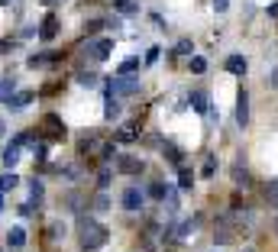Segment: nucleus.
<instances>
[{"instance_id": "nucleus-33", "label": "nucleus", "mask_w": 278, "mask_h": 252, "mask_svg": "<svg viewBox=\"0 0 278 252\" xmlns=\"http://www.w3.org/2000/svg\"><path fill=\"white\" fill-rule=\"evenodd\" d=\"M100 26H103L100 20H94V23H88V32H91V36H94V32H97V29H100Z\"/></svg>"}, {"instance_id": "nucleus-12", "label": "nucleus", "mask_w": 278, "mask_h": 252, "mask_svg": "<svg viewBox=\"0 0 278 252\" xmlns=\"http://www.w3.org/2000/svg\"><path fill=\"white\" fill-rule=\"evenodd\" d=\"M103 117H107V120L120 117V97H117V94H107V110H103Z\"/></svg>"}, {"instance_id": "nucleus-7", "label": "nucleus", "mask_w": 278, "mask_h": 252, "mask_svg": "<svg viewBox=\"0 0 278 252\" xmlns=\"http://www.w3.org/2000/svg\"><path fill=\"white\" fill-rule=\"evenodd\" d=\"M246 123H249V94L239 91V97H236V126L242 129Z\"/></svg>"}, {"instance_id": "nucleus-9", "label": "nucleus", "mask_w": 278, "mask_h": 252, "mask_svg": "<svg viewBox=\"0 0 278 252\" xmlns=\"http://www.w3.org/2000/svg\"><path fill=\"white\" fill-rule=\"evenodd\" d=\"M55 32H58V16H55V13H49L46 20H42L39 36H42V39H55Z\"/></svg>"}, {"instance_id": "nucleus-32", "label": "nucleus", "mask_w": 278, "mask_h": 252, "mask_svg": "<svg viewBox=\"0 0 278 252\" xmlns=\"http://www.w3.org/2000/svg\"><path fill=\"white\" fill-rule=\"evenodd\" d=\"M227 7H230V0H214V10L217 13H227Z\"/></svg>"}, {"instance_id": "nucleus-13", "label": "nucleus", "mask_w": 278, "mask_h": 252, "mask_svg": "<svg viewBox=\"0 0 278 252\" xmlns=\"http://www.w3.org/2000/svg\"><path fill=\"white\" fill-rule=\"evenodd\" d=\"M13 94H16V81H13V78H4V81H0V100L7 103Z\"/></svg>"}, {"instance_id": "nucleus-30", "label": "nucleus", "mask_w": 278, "mask_h": 252, "mask_svg": "<svg viewBox=\"0 0 278 252\" xmlns=\"http://www.w3.org/2000/svg\"><path fill=\"white\" fill-rule=\"evenodd\" d=\"M94 207H97V210H107V207H110V197H107V194H100L97 201H94Z\"/></svg>"}, {"instance_id": "nucleus-20", "label": "nucleus", "mask_w": 278, "mask_h": 252, "mask_svg": "<svg viewBox=\"0 0 278 252\" xmlns=\"http://www.w3.org/2000/svg\"><path fill=\"white\" fill-rule=\"evenodd\" d=\"M136 139V129L133 126H120L117 129V142H133Z\"/></svg>"}, {"instance_id": "nucleus-17", "label": "nucleus", "mask_w": 278, "mask_h": 252, "mask_svg": "<svg viewBox=\"0 0 278 252\" xmlns=\"http://www.w3.org/2000/svg\"><path fill=\"white\" fill-rule=\"evenodd\" d=\"M16 185H20V178H16L13 171H4V175H0V191H13Z\"/></svg>"}, {"instance_id": "nucleus-15", "label": "nucleus", "mask_w": 278, "mask_h": 252, "mask_svg": "<svg viewBox=\"0 0 278 252\" xmlns=\"http://www.w3.org/2000/svg\"><path fill=\"white\" fill-rule=\"evenodd\" d=\"M178 188H194V171H191V168H181V165H178Z\"/></svg>"}, {"instance_id": "nucleus-16", "label": "nucleus", "mask_w": 278, "mask_h": 252, "mask_svg": "<svg viewBox=\"0 0 278 252\" xmlns=\"http://www.w3.org/2000/svg\"><path fill=\"white\" fill-rule=\"evenodd\" d=\"M171 185H162V181H152L149 185V197H155V201H165V194H168Z\"/></svg>"}, {"instance_id": "nucleus-31", "label": "nucleus", "mask_w": 278, "mask_h": 252, "mask_svg": "<svg viewBox=\"0 0 278 252\" xmlns=\"http://www.w3.org/2000/svg\"><path fill=\"white\" fill-rule=\"evenodd\" d=\"M265 194H268V197H272V201L278 204V181H272V185H268V191H265Z\"/></svg>"}, {"instance_id": "nucleus-14", "label": "nucleus", "mask_w": 278, "mask_h": 252, "mask_svg": "<svg viewBox=\"0 0 278 252\" xmlns=\"http://www.w3.org/2000/svg\"><path fill=\"white\" fill-rule=\"evenodd\" d=\"M16 162H20V146H7V149H4V165H7V168H13V165Z\"/></svg>"}, {"instance_id": "nucleus-37", "label": "nucleus", "mask_w": 278, "mask_h": 252, "mask_svg": "<svg viewBox=\"0 0 278 252\" xmlns=\"http://www.w3.org/2000/svg\"><path fill=\"white\" fill-rule=\"evenodd\" d=\"M0 210H4V197H0Z\"/></svg>"}, {"instance_id": "nucleus-10", "label": "nucleus", "mask_w": 278, "mask_h": 252, "mask_svg": "<svg viewBox=\"0 0 278 252\" xmlns=\"http://www.w3.org/2000/svg\"><path fill=\"white\" fill-rule=\"evenodd\" d=\"M7 242H10L13 249H23L26 246V230L23 227H13L10 233H7Z\"/></svg>"}, {"instance_id": "nucleus-36", "label": "nucleus", "mask_w": 278, "mask_h": 252, "mask_svg": "<svg viewBox=\"0 0 278 252\" xmlns=\"http://www.w3.org/2000/svg\"><path fill=\"white\" fill-rule=\"evenodd\" d=\"M4 4H10V0H0V7H4Z\"/></svg>"}, {"instance_id": "nucleus-27", "label": "nucleus", "mask_w": 278, "mask_h": 252, "mask_svg": "<svg viewBox=\"0 0 278 252\" xmlns=\"http://www.w3.org/2000/svg\"><path fill=\"white\" fill-rule=\"evenodd\" d=\"M188 52H191V39H181L175 46V55H188Z\"/></svg>"}, {"instance_id": "nucleus-21", "label": "nucleus", "mask_w": 278, "mask_h": 252, "mask_svg": "<svg viewBox=\"0 0 278 252\" xmlns=\"http://www.w3.org/2000/svg\"><path fill=\"white\" fill-rule=\"evenodd\" d=\"M49 52H39V55H29V58H26V65H29V68H42V65H46L49 62Z\"/></svg>"}, {"instance_id": "nucleus-19", "label": "nucleus", "mask_w": 278, "mask_h": 252, "mask_svg": "<svg viewBox=\"0 0 278 252\" xmlns=\"http://www.w3.org/2000/svg\"><path fill=\"white\" fill-rule=\"evenodd\" d=\"M78 84H81V88H97V75L94 71H78Z\"/></svg>"}, {"instance_id": "nucleus-1", "label": "nucleus", "mask_w": 278, "mask_h": 252, "mask_svg": "<svg viewBox=\"0 0 278 252\" xmlns=\"http://www.w3.org/2000/svg\"><path fill=\"white\" fill-rule=\"evenodd\" d=\"M78 236H81L84 252H94V249H100L103 242H107V227L97 223L94 217H81V220H78Z\"/></svg>"}, {"instance_id": "nucleus-8", "label": "nucleus", "mask_w": 278, "mask_h": 252, "mask_svg": "<svg viewBox=\"0 0 278 252\" xmlns=\"http://www.w3.org/2000/svg\"><path fill=\"white\" fill-rule=\"evenodd\" d=\"M188 103H191V110H194V114H207V110H211V100H207L204 91H191L188 94Z\"/></svg>"}, {"instance_id": "nucleus-6", "label": "nucleus", "mask_w": 278, "mask_h": 252, "mask_svg": "<svg viewBox=\"0 0 278 252\" xmlns=\"http://www.w3.org/2000/svg\"><path fill=\"white\" fill-rule=\"evenodd\" d=\"M32 103V91H16L10 100H7V107H10V114H20V110H26Z\"/></svg>"}, {"instance_id": "nucleus-35", "label": "nucleus", "mask_w": 278, "mask_h": 252, "mask_svg": "<svg viewBox=\"0 0 278 252\" xmlns=\"http://www.w3.org/2000/svg\"><path fill=\"white\" fill-rule=\"evenodd\" d=\"M4 133H7V123H4V120H0V139H4Z\"/></svg>"}, {"instance_id": "nucleus-23", "label": "nucleus", "mask_w": 278, "mask_h": 252, "mask_svg": "<svg viewBox=\"0 0 278 252\" xmlns=\"http://www.w3.org/2000/svg\"><path fill=\"white\" fill-rule=\"evenodd\" d=\"M110 178H114V171L110 168H100V175H97V188L103 191V188H110Z\"/></svg>"}, {"instance_id": "nucleus-4", "label": "nucleus", "mask_w": 278, "mask_h": 252, "mask_svg": "<svg viewBox=\"0 0 278 252\" xmlns=\"http://www.w3.org/2000/svg\"><path fill=\"white\" fill-rule=\"evenodd\" d=\"M146 207V194L139 188H126L123 191V210H129V213H139Z\"/></svg>"}, {"instance_id": "nucleus-34", "label": "nucleus", "mask_w": 278, "mask_h": 252, "mask_svg": "<svg viewBox=\"0 0 278 252\" xmlns=\"http://www.w3.org/2000/svg\"><path fill=\"white\" fill-rule=\"evenodd\" d=\"M268 16H278V4H272V7H268Z\"/></svg>"}, {"instance_id": "nucleus-5", "label": "nucleus", "mask_w": 278, "mask_h": 252, "mask_svg": "<svg viewBox=\"0 0 278 252\" xmlns=\"http://www.w3.org/2000/svg\"><path fill=\"white\" fill-rule=\"evenodd\" d=\"M143 168H146V162L136 159V155H120V162H117V171H123V175H139Z\"/></svg>"}, {"instance_id": "nucleus-38", "label": "nucleus", "mask_w": 278, "mask_h": 252, "mask_svg": "<svg viewBox=\"0 0 278 252\" xmlns=\"http://www.w3.org/2000/svg\"><path fill=\"white\" fill-rule=\"evenodd\" d=\"M214 252H217V249H214Z\"/></svg>"}, {"instance_id": "nucleus-25", "label": "nucleus", "mask_w": 278, "mask_h": 252, "mask_svg": "<svg viewBox=\"0 0 278 252\" xmlns=\"http://www.w3.org/2000/svg\"><path fill=\"white\" fill-rule=\"evenodd\" d=\"M159 55H162V52H159V46H152L149 52H146V58H143V62H146V65H155V62H159Z\"/></svg>"}, {"instance_id": "nucleus-11", "label": "nucleus", "mask_w": 278, "mask_h": 252, "mask_svg": "<svg viewBox=\"0 0 278 252\" xmlns=\"http://www.w3.org/2000/svg\"><path fill=\"white\" fill-rule=\"evenodd\" d=\"M227 71L230 75H246V58H242V55H230L227 58Z\"/></svg>"}, {"instance_id": "nucleus-2", "label": "nucleus", "mask_w": 278, "mask_h": 252, "mask_svg": "<svg viewBox=\"0 0 278 252\" xmlns=\"http://www.w3.org/2000/svg\"><path fill=\"white\" fill-rule=\"evenodd\" d=\"M107 94H117V97H133V94H139V78H133V75H117V78H110Z\"/></svg>"}, {"instance_id": "nucleus-24", "label": "nucleus", "mask_w": 278, "mask_h": 252, "mask_svg": "<svg viewBox=\"0 0 278 252\" xmlns=\"http://www.w3.org/2000/svg\"><path fill=\"white\" fill-rule=\"evenodd\" d=\"M114 7H117V10H120V13H126V16H129V13H136V7H133V0H114Z\"/></svg>"}, {"instance_id": "nucleus-28", "label": "nucleus", "mask_w": 278, "mask_h": 252, "mask_svg": "<svg viewBox=\"0 0 278 252\" xmlns=\"http://www.w3.org/2000/svg\"><path fill=\"white\" fill-rule=\"evenodd\" d=\"M49 233H52V239H62V236H65V227H62V223H52Z\"/></svg>"}, {"instance_id": "nucleus-3", "label": "nucleus", "mask_w": 278, "mask_h": 252, "mask_svg": "<svg viewBox=\"0 0 278 252\" xmlns=\"http://www.w3.org/2000/svg\"><path fill=\"white\" fill-rule=\"evenodd\" d=\"M110 52H114V39H91L84 46V55H91L94 62H107Z\"/></svg>"}, {"instance_id": "nucleus-22", "label": "nucleus", "mask_w": 278, "mask_h": 252, "mask_svg": "<svg viewBox=\"0 0 278 252\" xmlns=\"http://www.w3.org/2000/svg\"><path fill=\"white\" fill-rule=\"evenodd\" d=\"M191 71H194V75H204V71H207V58L194 55V58H191Z\"/></svg>"}, {"instance_id": "nucleus-29", "label": "nucleus", "mask_w": 278, "mask_h": 252, "mask_svg": "<svg viewBox=\"0 0 278 252\" xmlns=\"http://www.w3.org/2000/svg\"><path fill=\"white\" fill-rule=\"evenodd\" d=\"M29 194H32V201H39V197H42V181H32V185H29Z\"/></svg>"}, {"instance_id": "nucleus-18", "label": "nucleus", "mask_w": 278, "mask_h": 252, "mask_svg": "<svg viewBox=\"0 0 278 252\" xmlns=\"http://www.w3.org/2000/svg\"><path fill=\"white\" fill-rule=\"evenodd\" d=\"M139 68V55H133V58H126V62H120V68H117V75H133Z\"/></svg>"}, {"instance_id": "nucleus-26", "label": "nucleus", "mask_w": 278, "mask_h": 252, "mask_svg": "<svg viewBox=\"0 0 278 252\" xmlns=\"http://www.w3.org/2000/svg\"><path fill=\"white\" fill-rule=\"evenodd\" d=\"M214 242H217V246H227V242H233V233L220 230V233H217V236H214Z\"/></svg>"}]
</instances>
